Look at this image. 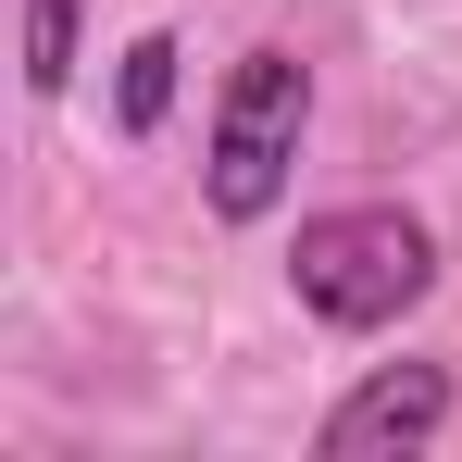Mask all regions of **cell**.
<instances>
[{"mask_svg": "<svg viewBox=\"0 0 462 462\" xmlns=\"http://www.w3.org/2000/svg\"><path fill=\"white\" fill-rule=\"evenodd\" d=\"M288 288H300V312L350 325V337H375V325H400V312L438 288V237L412 226L400 200L312 213V226H300V250H288Z\"/></svg>", "mask_w": 462, "mask_h": 462, "instance_id": "cell-1", "label": "cell"}, {"mask_svg": "<svg viewBox=\"0 0 462 462\" xmlns=\"http://www.w3.org/2000/svg\"><path fill=\"white\" fill-rule=\"evenodd\" d=\"M300 125H312V63L300 51H250V63L226 76V100H213V151H200V188H213L226 226H250V213L288 200Z\"/></svg>", "mask_w": 462, "mask_h": 462, "instance_id": "cell-2", "label": "cell"}, {"mask_svg": "<svg viewBox=\"0 0 462 462\" xmlns=\"http://www.w3.org/2000/svg\"><path fill=\"white\" fill-rule=\"evenodd\" d=\"M450 425V363H387L325 412V462H412Z\"/></svg>", "mask_w": 462, "mask_h": 462, "instance_id": "cell-3", "label": "cell"}, {"mask_svg": "<svg viewBox=\"0 0 462 462\" xmlns=\"http://www.w3.org/2000/svg\"><path fill=\"white\" fill-rule=\"evenodd\" d=\"M175 63H188V51H175L162 25L125 51V76H113V113H125V138H151V125H162V100H175Z\"/></svg>", "mask_w": 462, "mask_h": 462, "instance_id": "cell-4", "label": "cell"}, {"mask_svg": "<svg viewBox=\"0 0 462 462\" xmlns=\"http://www.w3.org/2000/svg\"><path fill=\"white\" fill-rule=\"evenodd\" d=\"M25 88L38 100L76 88V0H25Z\"/></svg>", "mask_w": 462, "mask_h": 462, "instance_id": "cell-5", "label": "cell"}]
</instances>
